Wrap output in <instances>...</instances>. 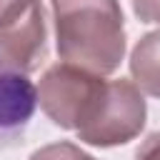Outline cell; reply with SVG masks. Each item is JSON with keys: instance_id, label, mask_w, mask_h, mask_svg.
<instances>
[{"instance_id": "cell-4", "label": "cell", "mask_w": 160, "mask_h": 160, "mask_svg": "<svg viewBox=\"0 0 160 160\" xmlns=\"http://www.w3.org/2000/svg\"><path fill=\"white\" fill-rule=\"evenodd\" d=\"M38 105V90L0 55V150L12 148L28 130Z\"/></svg>"}, {"instance_id": "cell-5", "label": "cell", "mask_w": 160, "mask_h": 160, "mask_svg": "<svg viewBox=\"0 0 160 160\" xmlns=\"http://www.w3.org/2000/svg\"><path fill=\"white\" fill-rule=\"evenodd\" d=\"M130 68H132L138 85L145 92L160 98V30L150 32L148 38L138 42Z\"/></svg>"}, {"instance_id": "cell-8", "label": "cell", "mask_w": 160, "mask_h": 160, "mask_svg": "<svg viewBox=\"0 0 160 160\" xmlns=\"http://www.w3.org/2000/svg\"><path fill=\"white\" fill-rule=\"evenodd\" d=\"M138 160H160V132L150 135L138 150Z\"/></svg>"}, {"instance_id": "cell-3", "label": "cell", "mask_w": 160, "mask_h": 160, "mask_svg": "<svg viewBox=\"0 0 160 160\" xmlns=\"http://www.w3.org/2000/svg\"><path fill=\"white\" fill-rule=\"evenodd\" d=\"M145 122V100L140 90L128 80H110L102 110L92 128L82 135L92 145H118L128 142L140 132Z\"/></svg>"}, {"instance_id": "cell-7", "label": "cell", "mask_w": 160, "mask_h": 160, "mask_svg": "<svg viewBox=\"0 0 160 160\" xmlns=\"http://www.w3.org/2000/svg\"><path fill=\"white\" fill-rule=\"evenodd\" d=\"M135 12L145 22H160V0H132Z\"/></svg>"}, {"instance_id": "cell-1", "label": "cell", "mask_w": 160, "mask_h": 160, "mask_svg": "<svg viewBox=\"0 0 160 160\" xmlns=\"http://www.w3.org/2000/svg\"><path fill=\"white\" fill-rule=\"evenodd\" d=\"M60 58L92 75L112 72L125 50L118 0H52Z\"/></svg>"}, {"instance_id": "cell-2", "label": "cell", "mask_w": 160, "mask_h": 160, "mask_svg": "<svg viewBox=\"0 0 160 160\" xmlns=\"http://www.w3.org/2000/svg\"><path fill=\"white\" fill-rule=\"evenodd\" d=\"M0 55L20 72L45 58V22L38 0H0Z\"/></svg>"}, {"instance_id": "cell-6", "label": "cell", "mask_w": 160, "mask_h": 160, "mask_svg": "<svg viewBox=\"0 0 160 160\" xmlns=\"http://www.w3.org/2000/svg\"><path fill=\"white\" fill-rule=\"evenodd\" d=\"M30 160H92V158L70 142H58V145H48V148L38 150Z\"/></svg>"}]
</instances>
